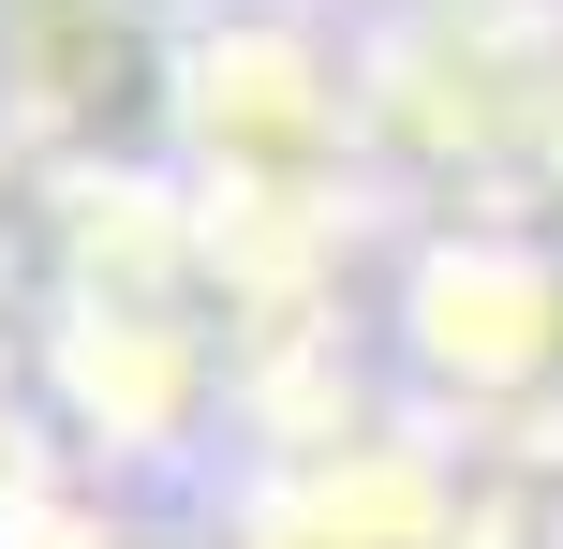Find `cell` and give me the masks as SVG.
Listing matches in <instances>:
<instances>
[]
</instances>
